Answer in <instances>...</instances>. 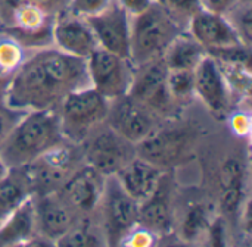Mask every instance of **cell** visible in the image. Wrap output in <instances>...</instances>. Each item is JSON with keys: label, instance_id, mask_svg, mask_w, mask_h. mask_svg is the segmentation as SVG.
I'll list each match as a JSON object with an SVG mask.
<instances>
[{"label": "cell", "instance_id": "1", "mask_svg": "<svg viewBox=\"0 0 252 247\" xmlns=\"http://www.w3.org/2000/svg\"><path fill=\"white\" fill-rule=\"evenodd\" d=\"M87 85L86 59L47 46L35 49L12 74L3 100L6 108L18 113L56 109L65 96Z\"/></svg>", "mask_w": 252, "mask_h": 247}, {"label": "cell", "instance_id": "2", "mask_svg": "<svg viewBox=\"0 0 252 247\" xmlns=\"http://www.w3.org/2000/svg\"><path fill=\"white\" fill-rule=\"evenodd\" d=\"M62 141L65 137L56 109L30 110L21 113L0 143V156L9 169L22 168Z\"/></svg>", "mask_w": 252, "mask_h": 247}, {"label": "cell", "instance_id": "3", "mask_svg": "<svg viewBox=\"0 0 252 247\" xmlns=\"http://www.w3.org/2000/svg\"><path fill=\"white\" fill-rule=\"evenodd\" d=\"M198 141V130L189 124L157 125V128L134 146L136 156L161 171H173L190 161Z\"/></svg>", "mask_w": 252, "mask_h": 247}, {"label": "cell", "instance_id": "4", "mask_svg": "<svg viewBox=\"0 0 252 247\" xmlns=\"http://www.w3.org/2000/svg\"><path fill=\"white\" fill-rule=\"evenodd\" d=\"M185 31L157 3L140 15L131 16L130 60L134 66L162 57L168 44Z\"/></svg>", "mask_w": 252, "mask_h": 247}, {"label": "cell", "instance_id": "5", "mask_svg": "<svg viewBox=\"0 0 252 247\" xmlns=\"http://www.w3.org/2000/svg\"><path fill=\"white\" fill-rule=\"evenodd\" d=\"M109 103L111 100L92 85L77 88L65 96L56 108L65 140L81 144L93 130L105 124Z\"/></svg>", "mask_w": 252, "mask_h": 247}, {"label": "cell", "instance_id": "6", "mask_svg": "<svg viewBox=\"0 0 252 247\" xmlns=\"http://www.w3.org/2000/svg\"><path fill=\"white\" fill-rule=\"evenodd\" d=\"M75 146L77 144L65 140L21 168L34 196L56 192L77 169L75 165L81 153L77 152Z\"/></svg>", "mask_w": 252, "mask_h": 247}, {"label": "cell", "instance_id": "7", "mask_svg": "<svg viewBox=\"0 0 252 247\" xmlns=\"http://www.w3.org/2000/svg\"><path fill=\"white\" fill-rule=\"evenodd\" d=\"M81 144L84 164L105 177L115 175L136 156L134 144L117 134L106 124L93 130Z\"/></svg>", "mask_w": 252, "mask_h": 247}, {"label": "cell", "instance_id": "8", "mask_svg": "<svg viewBox=\"0 0 252 247\" xmlns=\"http://www.w3.org/2000/svg\"><path fill=\"white\" fill-rule=\"evenodd\" d=\"M103 237L106 245L120 246L126 234L137 225L139 203L127 194L115 175H108L100 200Z\"/></svg>", "mask_w": 252, "mask_h": 247}, {"label": "cell", "instance_id": "9", "mask_svg": "<svg viewBox=\"0 0 252 247\" xmlns=\"http://www.w3.org/2000/svg\"><path fill=\"white\" fill-rule=\"evenodd\" d=\"M90 85L108 100H114L128 93L134 65L130 59L97 47L87 59Z\"/></svg>", "mask_w": 252, "mask_h": 247}, {"label": "cell", "instance_id": "10", "mask_svg": "<svg viewBox=\"0 0 252 247\" xmlns=\"http://www.w3.org/2000/svg\"><path fill=\"white\" fill-rule=\"evenodd\" d=\"M167 72L161 57L134 66L133 81L127 93L157 118L168 116L177 106L167 87Z\"/></svg>", "mask_w": 252, "mask_h": 247}, {"label": "cell", "instance_id": "11", "mask_svg": "<svg viewBox=\"0 0 252 247\" xmlns=\"http://www.w3.org/2000/svg\"><path fill=\"white\" fill-rule=\"evenodd\" d=\"M105 124L136 146L157 128L158 118L133 97L124 94L111 100Z\"/></svg>", "mask_w": 252, "mask_h": 247}, {"label": "cell", "instance_id": "12", "mask_svg": "<svg viewBox=\"0 0 252 247\" xmlns=\"http://www.w3.org/2000/svg\"><path fill=\"white\" fill-rule=\"evenodd\" d=\"M137 224L151 230L157 237H167L174 231L173 171H164L155 192L139 205Z\"/></svg>", "mask_w": 252, "mask_h": 247}, {"label": "cell", "instance_id": "13", "mask_svg": "<svg viewBox=\"0 0 252 247\" xmlns=\"http://www.w3.org/2000/svg\"><path fill=\"white\" fill-rule=\"evenodd\" d=\"M97 40L99 47L130 59L131 16L115 1L100 13L86 19Z\"/></svg>", "mask_w": 252, "mask_h": 247}, {"label": "cell", "instance_id": "14", "mask_svg": "<svg viewBox=\"0 0 252 247\" xmlns=\"http://www.w3.org/2000/svg\"><path fill=\"white\" fill-rule=\"evenodd\" d=\"M193 74L195 96L216 118L223 119L229 116L232 106V93L217 62L210 55H207L196 66Z\"/></svg>", "mask_w": 252, "mask_h": 247}, {"label": "cell", "instance_id": "15", "mask_svg": "<svg viewBox=\"0 0 252 247\" xmlns=\"http://www.w3.org/2000/svg\"><path fill=\"white\" fill-rule=\"evenodd\" d=\"M105 180L103 174L84 164L63 181L58 193L78 215H87L100 205Z\"/></svg>", "mask_w": 252, "mask_h": 247}, {"label": "cell", "instance_id": "16", "mask_svg": "<svg viewBox=\"0 0 252 247\" xmlns=\"http://www.w3.org/2000/svg\"><path fill=\"white\" fill-rule=\"evenodd\" d=\"M52 44L63 53L87 59L97 47V40L84 18L62 10L53 18Z\"/></svg>", "mask_w": 252, "mask_h": 247}, {"label": "cell", "instance_id": "17", "mask_svg": "<svg viewBox=\"0 0 252 247\" xmlns=\"http://www.w3.org/2000/svg\"><path fill=\"white\" fill-rule=\"evenodd\" d=\"M37 233L53 245L78 222V214L56 192L34 196Z\"/></svg>", "mask_w": 252, "mask_h": 247}, {"label": "cell", "instance_id": "18", "mask_svg": "<svg viewBox=\"0 0 252 247\" xmlns=\"http://www.w3.org/2000/svg\"><path fill=\"white\" fill-rule=\"evenodd\" d=\"M186 31L207 50V53L210 50L242 43L224 15L205 9H201L189 21Z\"/></svg>", "mask_w": 252, "mask_h": 247}, {"label": "cell", "instance_id": "19", "mask_svg": "<svg viewBox=\"0 0 252 247\" xmlns=\"http://www.w3.org/2000/svg\"><path fill=\"white\" fill-rule=\"evenodd\" d=\"M247 169L242 161L229 158L220 169V209L226 220L239 218L245 205Z\"/></svg>", "mask_w": 252, "mask_h": 247}, {"label": "cell", "instance_id": "20", "mask_svg": "<svg viewBox=\"0 0 252 247\" xmlns=\"http://www.w3.org/2000/svg\"><path fill=\"white\" fill-rule=\"evenodd\" d=\"M162 172L164 171L149 164L148 161L134 156L115 174V177L127 194L140 205L155 192Z\"/></svg>", "mask_w": 252, "mask_h": 247}, {"label": "cell", "instance_id": "21", "mask_svg": "<svg viewBox=\"0 0 252 247\" xmlns=\"http://www.w3.org/2000/svg\"><path fill=\"white\" fill-rule=\"evenodd\" d=\"M35 234V205L34 197L30 196L0 224V247L27 245Z\"/></svg>", "mask_w": 252, "mask_h": 247}, {"label": "cell", "instance_id": "22", "mask_svg": "<svg viewBox=\"0 0 252 247\" xmlns=\"http://www.w3.org/2000/svg\"><path fill=\"white\" fill-rule=\"evenodd\" d=\"M207 55V50L185 29L168 44L161 59L167 69L195 71Z\"/></svg>", "mask_w": 252, "mask_h": 247}, {"label": "cell", "instance_id": "23", "mask_svg": "<svg viewBox=\"0 0 252 247\" xmlns=\"http://www.w3.org/2000/svg\"><path fill=\"white\" fill-rule=\"evenodd\" d=\"M30 196H32V190L22 169H9L0 180V224Z\"/></svg>", "mask_w": 252, "mask_h": 247}, {"label": "cell", "instance_id": "24", "mask_svg": "<svg viewBox=\"0 0 252 247\" xmlns=\"http://www.w3.org/2000/svg\"><path fill=\"white\" fill-rule=\"evenodd\" d=\"M213 217L210 212V208L202 203L196 202L192 203L183 214L180 225H179V237L185 243H199L201 240H205L210 222Z\"/></svg>", "mask_w": 252, "mask_h": 247}, {"label": "cell", "instance_id": "25", "mask_svg": "<svg viewBox=\"0 0 252 247\" xmlns=\"http://www.w3.org/2000/svg\"><path fill=\"white\" fill-rule=\"evenodd\" d=\"M195 74L186 69H168L167 72V87L171 99L176 105H182L195 97L193 91Z\"/></svg>", "mask_w": 252, "mask_h": 247}, {"label": "cell", "instance_id": "26", "mask_svg": "<svg viewBox=\"0 0 252 247\" xmlns=\"http://www.w3.org/2000/svg\"><path fill=\"white\" fill-rule=\"evenodd\" d=\"M236 31L241 41L247 46L252 43V0H239L229 12L224 13Z\"/></svg>", "mask_w": 252, "mask_h": 247}, {"label": "cell", "instance_id": "27", "mask_svg": "<svg viewBox=\"0 0 252 247\" xmlns=\"http://www.w3.org/2000/svg\"><path fill=\"white\" fill-rule=\"evenodd\" d=\"M56 246H71V247H90L103 246L106 245L103 234L100 236L92 225L87 224H75L65 236H62L56 243Z\"/></svg>", "mask_w": 252, "mask_h": 247}, {"label": "cell", "instance_id": "28", "mask_svg": "<svg viewBox=\"0 0 252 247\" xmlns=\"http://www.w3.org/2000/svg\"><path fill=\"white\" fill-rule=\"evenodd\" d=\"M155 3L183 29H186L189 21L202 9L199 0H155Z\"/></svg>", "mask_w": 252, "mask_h": 247}, {"label": "cell", "instance_id": "29", "mask_svg": "<svg viewBox=\"0 0 252 247\" xmlns=\"http://www.w3.org/2000/svg\"><path fill=\"white\" fill-rule=\"evenodd\" d=\"M25 50L27 49L22 44H19L15 38L4 34L0 38V68L12 75L25 60Z\"/></svg>", "mask_w": 252, "mask_h": 247}, {"label": "cell", "instance_id": "30", "mask_svg": "<svg viewBox=\"0 0 252 247\" xmlns=\"http://www.w3.org/2000/svg\"><path fill=\"white\" fill-rule=\"evenodd\" d=\"M112 0H69L66 10L80 18H90L105 10Z\"/></svg>", "mask_w": 252, "mask_h": 247}, {"label": "cell", "instance_id": "31", "mask_svg": "<svg viewBox=\"0 0 252 247\" xmlns=\"http://www.w3.org/2000/svg\"><path fill=\"white\" fill-rule=\"evenodd\" d=\"M158 237L148 228L142 227V225H136L134 228H131L126 237L121 240L120 246H130V247H151L157 243Z\"/></svg>", "mask_w": 252, "mask_h": 247}, {"label": "cell", "instance_id": "32", "mask_svg": "<svg viewBox=\"0 0 252 247\" xmlns=\"http://www.w3.org/2000/svg\"><path fill=\"white\" fill-rule=\"evenodd\" d=\"M204 240L210 246H226L227 245V220L220 215L211 220L207 236Z\"/></svg>", "mask_w": 252, "mask_h": 247}, {"label": "cell", "instance_id": "33", "mask_svg": "<svg viewBox=\"0 0 252 247\" xmlns=\"http://www.w3.org/2000/svg\"><path fill=\"white\" fill-rule=\"evenodd\" d=\"M229 125L232 128V131L242 138H248L251 136V112L250 110H244L239 109L233 113H229Z\"/></svg>", "mask_w": 252, "mask_h": 247}, {"label": "cell", "instance_id": "34", "mask_svg": "<svg viewBox=\"0 0 252 247\" xmlns=\"http://www.w3.org/2000/svg\"><path fill=\"white\" fill-rule=\"evenodd\" d=\"M130 16H136L148 10L155 0H115Z\"/></svg>", "mask_w": 252, "mask_h": 247}, {"label": "cell", "instance_id": "35", "mask_svg": "<svg viewBox=\"0 0 252 247\" xmlns=\"http://www.w3.org/2000/svg\"><path fill=\"white\" fill-rule=\"evenodd\" d=\"M199 1H201L202 9L224 15V13L229 12L239 0H199Z\"/></svg>", "mask_w": 252, "mask_h": 247}, {"label": "cell", "instance_id": "36", "mask_svg": "<svg viewBox=\"0 0 252 247\" xmlns=\"http://www.w3.org/2000/svg\"><path fill=\"white\" fill-rule=\"evenodd\" d=\"M30 1H32L34 4L40 6L47 13L56 16L62 10H66V6H68V1L69 0H30Z\"/></svg>", "mask_w": 252, "mask_h": 247}, {"label": "cell", "instance_id": "37", "mask_svg": "<svg viewBox=\"0 0 252 247\" xmlns=\"http://www.w3.org/2000/svg\"><path fill=\"white\" fill-rule=\"evenodd\" d=\"M15 122L16 121H13L4 110H0V143L4 140V137L7 136Z\"/></svg>", "mask_w": 252, "mask_h": 247}, {"label": "cell", "instance_id": "38", "mask_svg": "<svg viewBox=\"0 0 252 247\" xmlns=\"http://www.w3.org/2000/svg\"><path fill=\"white\" fill-rule=\"evenodd\" d=\"M10 74H7V72H4L1 68H0V93H4V90H6V87H7V84H9V81H10Z\"/></svg>", "mask_w": 252, "mask_h": 247}, {"label": "cell", "instance_id": "39", "mask_svg": "<svg viewBox=\"0 0 252 247\" xmlns=\"http://www.w3.org/2000/svg\"><path fill=\"white\" fill-rule=\"evenodd\" d=\"M7 172H9V168H7V165L4 164V161H3L1 156H0V180H1Z\"/></svg>", "mask_w": 252, "mask_h": 247}, {"label": "cell", "instance_id": "40", "mask_svg": "<svg viewBox=\"0 0 252 247\" xmlns=\"http://www.w3.org/2000/svg\"><path fill=\"white\" fill-rule=\"evenodd\" d=\"M3 25H4V21H3V16H1V12H0V29L3 28Z\"/></svg>", "mask_w": 252, "mask_h": 247}, {"label": "cell", "instance_id": "41", "mask_svg": "<svg viewBox=\"0 0 252 247\" xmlns=\"http://www.w3.org/2000/svg\"><path fill=\"white\" fill-rule=\"evenodd\" d=\"M4 1H6V0H0V6H1V4H3Z\"/></svg>", "mask_w": 252, "mask_h": 247}]
</instances>
